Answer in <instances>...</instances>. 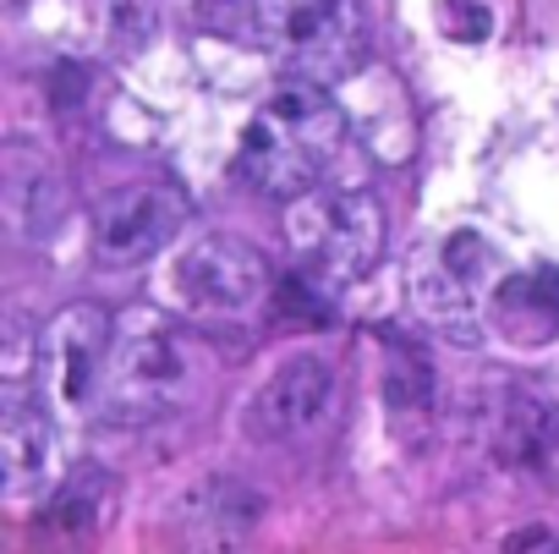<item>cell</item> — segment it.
<instances>
[{"mask_svg": "<svg viewBox=\"0 0 559 554\" xmlns=\"http://www.w3.org/2000/svg\"><path fill=\"white\" fill-rule=\"evenodd\" d=\"M198 346L187 330H176L165 314H127L116 319V346H110V374L99 412L110 423H159L181 412L198 390Z\"/></svg>", "mask_w": 559, "mask_h": 554, "instance_id": "2", "label": "cell"}, {"mask_svg": "<svg viewBox=\"0 0 559 554\" xmlns=\"http://www.w3.org/2000/svg\"><path fill=\"white\" fill-rule=\"evenodd\" d=\"M286 241L297 269L319 286H352L384 258V209L368 187L319 181L313 192L286 203Z\"/></svg>", "mask_w": 559, "mask_h": 554, "instance_id": "3", "label": "cell"}, {"mask_svg": "<svg viewBox=\"0 0 559 554\" xmlns=\"http://www.w3.org/2000/svg\"><path fill=\"white\" fill-rule=\"evenodd\" d=\"M187 225V198L170 181H127L94 203V258L132 269L159 258Z\"/></svg>", "mask_w": 559, "mask_h": 554, "instance_id": "6", "label": "cell"}, {"mask_svg": "<svg viewBox=\"0 0 559 554\" xmlns=\"http://www.w3.org/2000/svg\"><path fill=\"white\" fill-rule=\"evenodd\" d=\"M56 467H61V445L45 396L34 385H7V396H0V488H7V505L28 510L34 499H45Z\"/></svg>", "mask_w": 559, "mask_h": 554, "instance_id": "10", "label": "cell"}, {"mask_svg": "<svg viewBox=\"0 0 559 554\" xmlns=\"http://www.w3.org/2000/svg\"><path fill=\"white\" fill-rule=\"evenodd\" d=\"M493 450L510 461V467H537L554 445H559V412L532 396V390H504L493 401V428H488Z\"/></svg>", "mask_w": 559, "mask_h": 554, "instance_id": "14", "label": "cell"}, {"mask_svg": "<svg viewBox=\"0 0 559 554\" xmlns=\"http://www.w3.org/2000/svg\"><path fill=\"white\" fill-rule=\"evenodd\" d=\"M335 406V363L319 352H292L247 401V439L258 445H297L324 428Z\"/></svg>", "mask_w": 559, "mask_h": 554, "instance_id": "8", "label": "cell"}, {"mask_svg": "<svg viewBox=\"0 0 559 554\" xmlns=\"http://www.w3.org/2000/svg\"><path fill=\"white\" fill-rule=\"evenodd\" d=\"M116 505V478L105 467H78L45 505V532L61 554H88L110 521Z\"/></svg>", "mask_w": 559, "mask_h": 554, "instance_id": "13", "label": "cell"}, {"mask_svg": "<svg viewBox=\"0 0 559 554\" xmlns=\"http://www.w3.org/2000/svg\"><path fill=\"white\" fill-rule=\"evenodd\" d=\"M263 521V494L236 472H209L170 499L176 554H241Z\"/></svg>", "mask_w": 559, "mask_h": 554, "instance_id": "9", "label": "cell"}, {"mask_svg": "<svg viewBox=\"0 0 559 554\" xmlns=\"http://www.w3.org/2000/svg\"><path fill=\"white\" fill-rule=\"evenodd\" d=\"M384 401H390V412L401 423H417V417L433 412V374H428V363L417 352L395 346V357L384 368Z\"/></svg>", "mask_w": 559, "mask_h": 554, "instance_id": "15", "label": "cell"}, {"mask_svg": "<svg viewBox=\"0 0 559 554\" xmlns=\"http://www.w3.org/2000/svg\"><path fill=\"white\" fill-rule=\"evenodd\" d=\"M0 198H7L12 231L17 236H34V241L56 236L61 220H67V209H72L61 170L45 154H34V149H12L7 154V165H0Z\"/></svg>", "mask_w": 559, "mask_h": 554, "instance_id": "11", "label": "cell"}, {"mask_svg": "<svg viewBox=\"0 0 559 554\" xmlns=\"http://www.w3.org/2000/svg\"><path fill=\"white\" fill-rule=\"evenodd\" d=\"M488 325L515 346H548L559 335V269H504L488 297Z\"/></svg>", "mask_w": 559, "mask_h": 554, "instance_id": "12", "label": "cell"}, {"mask_svg": "<svg viewBox=\"0 0 559 554\" xmlns=\"http://www.w3.org/2000/svg\"><path fill=\"white\" fill-rule=\"evenodd\" d=\"M110 346H116V319L94 303H72L39 330V374L50 379V396L61 412L99 406Z\"/></svg>", "mask_w": 559, "mask_h": 554, "instance_id": "7", "label": "cell"}, {"mask_svg": "<svg viewBox=\"0 0 559 554\" xmlns=\"http://www.w3.org/2000/svg\"><path fill=\"white\" fill-rule=\"evenodd\" d=\"M258 45L302 83H341L368 56V0H258Z\"/></svg>", "mask_w": 559, "mask_h": 554, "instance_id": "4", "label": "cell"}, {"mask_svg": "<svg viewBox=\"0 0 559 554\" xmlns=\"http://www.w3.org/2000/svg\"><path fill=\"white\" fill-rule=\"evenodd\" d=\"M341 160H346V116L324 83H302V78L274 89L252 110L236 143V170L247 176V187L286 203L330 181Z\"/></svg>", "mask_w": 559, "mask_h": 554, "instance_id": "1", "label": "cell"}, {"mask_svg": "<svg viewBox=\"0 0 559 554\" xmlns=\"http://www.w3.org/2000/svg\"><path fill=\"white\" fill-rule=\"evenodd\" d=\"M165 286L176 297V308L198 314V319H252L269 303V263L252 241L241 236H203L187 241L170 258Z\"/></svg>", "mask_w": 559, "mask_h": 554, "instance_id": "5", "label": "cell"}]
</instances>
